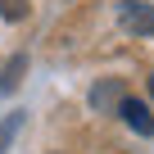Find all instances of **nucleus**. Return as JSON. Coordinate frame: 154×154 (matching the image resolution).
<instances>
[{
    "label": "nucleus",
    "mask_w": 154,
    "mask_h": 154,
    "mask_svg": "<svg viewBox=\"0 0 154 154\" xmlns=\"http://www.w3.org/2000/svg\"><path fill=\"white\" fill-rule=\"evenodd\" d=\"M118 23L136 36H154V5H145V0H122L118 5Z\"/></svg>",
    "instance_id": "1"
},
{
    "label": "nucleus",
    "mask_w": 154,
    "mask_h": 154,
    "mask_svg": "<svg viewBox=\"0 0 154 154\" xmlns=\"http://www.w3.org/2000/svg\"><path fill=\"white\" fill-rule=\"evenodd\" d=\"M118 113H122V122L131 127V131H140V136H154V118H149V109L140 104V100H118Z\"/></svg>",
    "instance_id": "2"
},
{
    "label": "nucleus",
    "mask_w": 154,
    "mask_h": 154,
    "mask_svg": "<svg viewBox=\"0 0 154 154\" xmlns=\"http://www.w3.org/2000/svg\"><path fill=\"white\" fill-rule=\"evenodd\" d=\"M91 100H95V109H118V100H122V82H100V86L91 91Z\"/></svg>",
    "instance_id": "3"
},
{
    "label": "nucleus",
    "mask_w": 154,
    "mask_h": 154,
    "mask_svg": "<svg viewBox=\"0 0 154 154\" xmlns=\"http://www.w3.org/2000/svg\"><path fill=\"white\" fill-rule=\"evenodd\" d=\"M23 68H27V59L18 54V59H14L9 68H5V77H0V95H9V91L18 86V77H23Z\"/></svg>",
    "instance_id": "4"
},
{
    "label": "nucleus",
    "mask_w": 154,
    "mask_h": 154,
    "mask_svg": "<svg viewBox=\"0 0 154 154\" xmlns=\"http://www.w3.org/2000/svg\"><path fill=\"white\" fill-rule=\"evenodd\" d=\"M18 127H23V113H9L5 122H0V154H5V145L18 136Z\"/></svg>",
    "instance_id": "5"
},
{
    "label": "nucleus",
    "mask_w": 154,
    "mask_h": 154,
    "mask_svg": "<svg viewBox=\"0 0 154 154\" xmlns=\"http://www.w3.org/2000/svg\"><path fill=\"white\" fill-rule=\"evenodd\" d=\"M0 14H5V18H23L27 5H23V0H0Z\"/></svg>",
    "instance_id": "6"
},
{
    "label": "nucleus",
    "mask_w": 154,
    "mask_h": 154,
    "mask_svg": "<svg viewBox=\"0 0 154 154\" xmlns=\"http://www.w3.org/2000/svg\"><path fill=\"white\" fill-rule=\"evenodd\" d=\"M149 95H154V77H149Z\"/></svg>",
    "instance_id": "7"
}]
</instances>
